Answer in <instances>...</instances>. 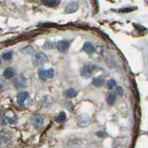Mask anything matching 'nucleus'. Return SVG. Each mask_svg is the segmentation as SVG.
Instances as JSON below:
<instances>
[{"label": "nucleus", "mask_w": 148, "mask_h": 148, "mask_svg": "<svg viewBox=\"0 0 148 148\" xmlns=\"http://www.w3.org/2000/svg\"><path fill=\"white\" fill-rule=\"evenodd\" d=\"M16 121H18V117H16V113L11 110L5 111L0 117V123L2 125L15 124Z\"/></svg>", "instance_id": "1"}, {"label": "nucleus", "mask_w": 148, "mask_h": 148, "mask_svg": "<svg viewBox=\"0 0 148 148\" xmlns=\"http://www.w3.org/2000/svg\"><path fill=\"white\" fill-rule=\"evenodd\" d=\"M98 69H99V67H97L95 64H92V63L85 64L81 69V75L84 78H90L97 71Z\"/></svg>", "instance_id": "2"}, {"label": "nucleus", "mask_w": 148, "mask_h": 148, "mask_svg": "<svg viewBox=\"0 0 148 148\" xmlns=\"http://www.w3.org/2000/svg\"><path fill=\"white\" fill-rule=\"evenodd\" d=\"M55 71L53 69H45V68H39L38 71V76L39 79L42 82L51 79L54 77Z\"/></svg>", "instance_id": "3"}, {"label": "nucleus", "mask_w": 148, "mask_h": 148, "mask_svg": "<svg viewBox=\"0 0 148 148\" xmlns=\"http://www.w3.org/2000/svg\"><path fill=\"white\" fill-rule=\"evenodd\" d=\"M49 60L47 55L43 53V52H38L34 55L33 59H32V62L33 64L35 66H40V65H43L44 63H46V62Z\"/></svg>", "instance_id": "4"}, {"label": "nucleus", "mask_w": 148, "mask_h": 148, "mask_svg": "<svg viewBox=\"0 0 148 148\" xmlns=\"http://www.w3.org/2000/svg\"><path fill=\"white\" fill-rule=\"evenodd\" d=\"M27 79L23 75L16 76L13 79V85H14V87L16 89H18V90L25 88L27 86Z\"/></svg>", "instance_id": "5"}, {"label": "nucleus", "mask_w": 148, "mask_h": 148, "mask_svg": "<svg viewBox=\"0 0 148 148\" xmlns=\"http://www.w3.org/2000/svg\"><path fill=\"white\" fill-rule=\"evenodd\" d=\"M12 140V134L8 130L0 131V146H3L10 143Z\"/></svg>", "instance_id": "6"}, {"label": "nucleus", "mask_w": 148, "mask_h": 148, "mask_svg": "<svg viewBox=\"0 0 148 148\" xmlns=\"http://www.w3.org/2000/svg\"><path fill=\"white\" fill-rule=\"evenodd\" d=\"M30 123L35 128L39 129L40 127H42V125L44 124V116L39 114V113H38V114H33L30 117Z\"/></svg>", "instance_id": "7"}, {"label": "nucleus", "mask_w": 148, "mask_h": 148, "mask_svg": "<svg viewBox=\"0 0 148 148\" xmlns=\"http://www.w3.org/2000/svg\"><path fill=\"white\" fill-rule=\"evenodd\" d=\"M90 123V118L87 114H79L77 117V124L79 127H87Z\"/></svg>", "instance_id": "8"}, {"label": "nucleus", "mask_w": 148, "mask_h": 148, "mask_svg": "<svg viewBox=\"0 0 148 148\" xmlns=\"http://www.w3.org/2000/svg\"><path fill=\"white\" fill-rule=\"evenodd\" d=\"M28 100H29V93L27 92H21L16 97V103L19 106H25Z\"/></svg>", "instance_id": "9"}, {"label": "nucleus", "mask_w": 148, "mask_h": 148, "mask_svg": "<svg viewBox=\"0 0 148 148\" xmlns=\"http://www.w3.org/2000/svg\"><path fill=\"white\" fill-rule=\"evenodd\" d=\"M70 41L68 40H60L58 43H57V49H58L60 52H66L68 51L70 48Z\"/></svg>", "instance_id": "10"}, {"label": "nucleus", "mask_w": 148, "mask_h": 148, "mask_svg": "<svg viewBox=\"0 0 148 148\" xmlns=\"http://www.w3.org/2000/svg\"><path fill=\"white\" fill-rule=\"evenodd\" d=\"M79 8V3L78 2H71L69 4H67V5L65 7V12L67 14H71V13H74L76 12Z\"/></svg>", "instance_id": "11"}, {"label": "nucleus", "mask_w": 148, "mask_h": 148, "mask_svg": "<svg viewBox=\"0 0 148 148\" xmlns=\"http://www.w3.org/2000/svg\"><path fill=\"white\" fill-rule=\"evenodd\" d=\"M53 103V98L50 95H45L41 100V104L44 108H48Z\"/></svg>", "instance_id": "12"}, {"label": "nucleus", "mask_w": 148, "mask_h": 148, "mask_svg": "<svg viewBox=\"0 0 148 148\" xmlns=\"http://www.w3.org/2000/svg\"><path fill=\"white\" fill-rule=\"evenodd\" d=\"M116 101V93L113 92H108L106 95V102L108 104H113Z\"/></svg>", "instance_id": "13"}, {"label": "nucleus", "mask_w": 148, "mask_h": 148, "mask_svg": "<svg viewBox=\"0 0 148 148\" xmlns=\"http://www.w3.org/2000/svg\"><path fill=\"white\" fill-rule=\"evenodd\" d=\"M83 50L87 54H92L95 51V48L90 42H85L84 45H83Z\"/></svg>", "instance_id": "14"}, {"label": "nucleus", "mask_w": 148, "mask_h": 148, "mask_svg": "<svg viewBox=\"0 0 148 148\" xmlns=\"http://www.w3.org/2000/svg\"><path fill=\"white\" fill-rule=\"evenodd\" d=\"M15 74H16V71L13 68H7L3 72V76L7 79H11L15 76Z\"/></svg>", "instance_id": "15"}, {"label": "nucleus", "mask_w": 148, "mask_h": 148, "mask_svg": "<svg viewBox=\"0 0 148 148\" xmlns=\"http://www.w3.org/2000/svg\"><path fill=\"white\" fill-rule=\"evenodd\" d=\"M77 94H78V92L75 89L71 88V89H68L67 90H65V96L67 98H69V99L76 97Z\"/></svg>", "instance_id": "16"}, {"label": "nucleus", "mask_w": 148, "mask_h": 148, "mask_svg": "<svg viewBox=\"0 0 148 148\" xmlns=\"http://www.w3.org/2000/svg\"><path fill=\"white\" fill-rule=\"evenodd\" d=\"M92 85L95 87H101L104 83V79L102 77H96L92 79Z\"/></svg>", "instance_id": "17"}, {"label": "nucleus", "mask_w": 148, "mask_h": 148, "mask_svg": "<svg viewBox=\"0 0 148 148\" xmlns=\"http://www.w3.org/2000/svg\"><path fill=\"white\" fill-rule=\"evenodd\" d=\"M60 2L59 0H43L42 1V4L45 5L46 7H49V8H53V7H56V5H58Z\"/></svg>", "instance_id": "18"}, {"label": "nucleus", "mask_w": 148, "mask_h": 148, "mask_svg": "<svg viewBox=\"0 0 148 148\" xmlns=\"http://www.w3.org/2000/svg\"><path fill=\"white\" fill-rule=\"evenodd\" d=\"M54 120L57 123H63V122H65L66 121V114H65V112H60L59 114L55 117Z\"/></svg>", "instance_id": "19"}, {"label": "nucleus", "mask_w": 148, "mask_h": 148, "mask_svg": "<svg viewBox=\"0 0 148 148\" xmlns=\"http://www.w3.org/2000/svg\"><path fill=\"white\" fill-rule=\"evenodd\" d=\"M116 81L114 79H110L109 81L107 82L106 83V86L108 89H110V90H112V89H114L116 87Z\"/></svg>", "instance_id": "20"}, {"label": "nucleus", "mask_w": 148, "mask_h": 148, "mask_svg": "<svg viewBox=\"0 0 148 148\" xmlns=\"http://www.w3.org/2000/svg\"><path fill=\"white\" fill-rule=\"evenodd\" d=\"M33 51H34V48L32 46H30V45H28L27 47H24L21 49V52L24 54H31Z\"/></svg>", "instance_id": "21"}, {"label": "nucleus", "mask_w": 148, "mask_h": 148, "mask_svg": "<svg viewBox=\"0 0 148 148\" xmlns=\"http://www.w3.org/2000/svg\"><path fill=\"white\" fill-rule=\"evenodd\" d=\"M12 56H13L12 51H7V52H4L1 55V58L5 60H9L12 59Z\"/></svg>", "instance_id": "22"}, {"label": "nucleus", "mask_w": 148, "mask_h": 148, "mask_svg": "<svg viewBox=\"0 0 148 148\" xmlns=\"http://www.w3.org/2000/svg\"><path fill=\"white\" fill-rule=\"evenodd\" d=\"M63 105H64V107L66 108L67 110H69V111L73 110V103H72L71 101H66L63 103Z\"/></svg>", "instance_id": "23"}, {"label": "nucleus", "mask_w": 148, "mask_h": 148, "mask_svg": "<svg viewBox=\"0 0 148 148\" xmlns=\"http://www.w3.org/2000/svg\"><path fill=\"white\" fill-rule=\"evenodd\" d=\"M7 88H8V83L5 82V79H3L2 78H0V92L5 90Z\"/></svg>", "instance_id": "24"}, {"label": "nucleus", "mask_w": 148, "mask_h": 148, "mask_svg": "<svg viewBox=\"0 0 148 148\" xmlns=\"http://www.w3.org/2000/svg\"><path fill=\"white\" fill-rule=\"evenodd\" d=\"M116 92L119 95H123V89L122 88V86H117L116 87Z\"/></svg>", "instance_id": "25"}, {"label": "nucleus", "mask_w": 148, "mask_h": 148, "mask_svg": "<svg viewBox=\"0 0 148 148\" xmlns=\"http://www.w3.org/2000/svg\"><path fill=\"white\" fill-rule=\"evenodd\" d=\"M133 9H134V8H126V9H122L121 11H122V12H125V11H126V12H128V11H131V10H133Z\"/></svg>", "instance_id": "26"}, {"label": "nucleus", "mask_w": 148, "mask_h": 148, "mask_svg": "<svg viewBox=\"0 0 148 148\" xmlns=\"http://www.w3.org/2000/svg\"><path fill=\"white\" fill-rule=\"evenodd\" d=\"M1 64H2V59L0 58V65H1Z\"/></svg>", "instance_id": "27"}]
</instances>
